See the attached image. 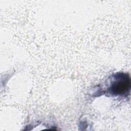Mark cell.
Instances as JSON below:
<instances>
[{
  "instance_id": "obj_1",
  "label": "cell",
  "mask_w": 131,
  "mask_h": 131,
  "mask_svg": "<svg viewBox=\"0 0 131 131\" xmlns=\"http://www.w3.org/2000/svg\"><path fill=\"white\" fill-rule=\"evenodd\" d=\"M130 86V80L129 75L119 73L116 75L111 87V91L114 94L123 96L128 93Z\"/></svg>"
}]
</instances>
